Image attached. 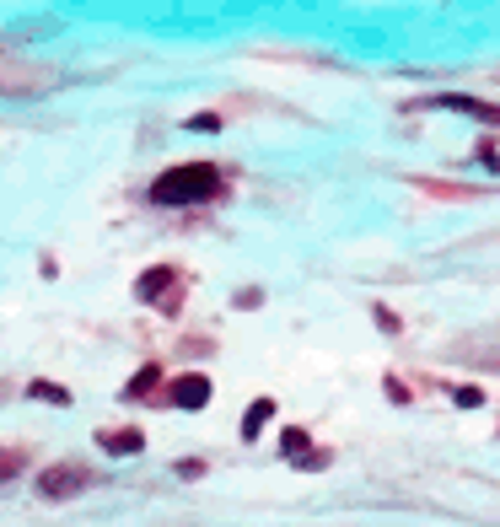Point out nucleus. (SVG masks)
I'll return each mask as SVG.
<instances>
[{"mask_svg": "<svg viewBox=\"0 0 500 527\" xmlns=\"http://www.w3.org/2000/svg\"><path fill=\"white\" fill-rule=\"evenodd\" d=\"M221 188V172L210 167V162H188V167H173L151 183V205L162 210H178V205H204L210 194Z\"/></svg>", "mask_w": 500, "mask_h": 527, "instance_id": "nucleus-1", "label": "nucleus"}, {"mask_svg": "<svg viewBox=\"0 0 500 527\" xmlns=\"http://www.w3.org/2000/svg\"><path fill=\"white\" fill-rule=\"evenodd\" d=\"M81 490H92V469L87 463H54V469L38 474V495L43 500H70Z\"/></svg>", "mask_w": 500, "mask_h": 527, "instance_id": "nucleus-2", "label": "nucleus"}, {"mask_svg": "<svg viewBox=\"0 0 500 527\" xmlns=\"http://www.w3.org/2000/svg\"><path fill=\"white\" fill-rule=\"evenodd\" d=\"M173 404H178V409H204V404H210V377H199V371L178 377V382H173Z\"/></svg>", "mask_w": 500, "mask_h": 527, "instance_id": "nucleus-3", "label": "nucleus"}, {"mask_svg": "<svg viewBox=\"0 0 500 527\" xmlns=\"http://www.w3.org/2000/svg\"><path fill=\"white\" fill-rule=\"evenodd\" d=\"M442 108H458V113H473L479 124H500V108L495 103H479V97H463V92H447V97H436Z\"/></svg>", "mask_w": 500, "mask_h": 527, "instance_id": "nucleus-4", "label": "nucleus"}, {"mask_svg": "<svg viewBox=\"0 0 500 527\" xmlns=\"http://www.w3.org/2000/svg\"><path fill=\"white\" fill-rule=\"evenodd\" d=\"M97 441H103V452H108V457H135L140 447H146V436H140L135 425H129V431H103Z\"/></svg>", "mask_w": 500, "mask_h": 527, "instance_id": "nucleus-5", "label": "nucleus"}, {"mask_svg": "<svg viewBox=\"0 0 500 527\" xmlns=\"http://www.w3.org/2000/svg\"><path fill=\"white\" fill-rule=\"evenodd\" d=\"M173 280H178L173 270H146V275H140V286H135V296H140V302H162V291H167Z\"/></svg>", "mask_w": 500, "mask_h": 527, "instance_id": "nucleus-6", "label": "nucleus"}, {"mask_svg": "<svg viewBox=\"0 0 500 527\" xmlns=\"http://www.w3.org/2000/svg\"><path fill=\"white\" fill-rule=\"evenodd\" d=\"M269 415H274V404H269V399H258V404L242 415V441H253V436L264 431V420H269Z\"/></svg>", "mask_w": 500, "mask_h": 527, "instance_id": "nucleus-7", "label": "nucleus"}, {"mask_svg": "<svg viewBox=\"0 0 500 527\" xmlns=\"http://www.w3.org/2000/svg\"><path fill=\"white\" fill-rule=\"evenodd\" d=\"M280 452H285V457H302V463H307V457H312V447H307V431H296V425H291V431L280 436Z\"/></svg>", "mask_w": 500, "mask_h": 527, "instance_id": "nucleus-8", "label": "nucleus"}, {"mask_svg": "<svg viewBox=\"0 0 500 527\" xmlns=\"http://www.w3.org/2000/svg\"><path fill=\"white\" fill-rule=\"evenodd\" d=\"M157 377H162V371H157V366H140V371H135V382H129V387H124V399H146V393H151V387H157Z\"/></svg>", "mask_w": 500, "mask_h": 527, "instance_id": "nucleus-9", "label": "nucleus"}, {"mask_svg": "<svg viewBox=\"0 0 500 527\" xmlns=\"http://www.w3.org/2000/svg\"><path fill=\"white\" fill-rule=\"evenodd\" d=\"M27 393H33V399H49V404H70V393H65V387H54V382H33Z\"/></svg>", "mask_w": 500, "mask_h": 527, "instance_id": "nucleus-10", "label": "nucleus"}, {"mask_svg": "<svg viewBox=\"0 0 500 527\" xmlns=\"http://www.w3.org/2000/svg\"><path fill=\"white\" fill-rule=\"evenodd\" d=\"M452 399H458L463 409H479V404H484V393H479V387H452Z\"/></svg>", "mask_w": 500, "mask_h": 527, "instance_id": "nucleus-11", "label": "nucleus"}, {"mask_svg": "<svg viewBox=\"0 0 500 527\" xmlns=\"http://www.w3.org/2000/svg\"><path fill=\"white\" fill-rule=\"evenodd\" d=\"M188 129H221V118L216 113H199V118H188Z\"/></svg>", "mask_w": 500, "mask_h": 527, "instance_id": "nucleus-12", "label": "nucleus"}, {"mask_svg": "<svg viewBox=\"0 0 500 527\" xmlns=\"http://www.w3.org/2000/svg\"><path fill=\"white\" fill-rule=\"evenodd\" d=\"M17 474V452H0V479H12Z\"/></svg>", "mask_w": 500, "mask_h": 527, "instance_id": "nucleus-13", "label": "nucleus"}]
</instances>
